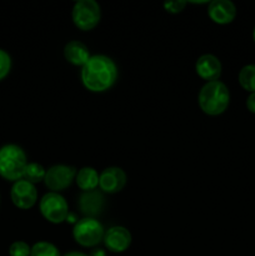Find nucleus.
<instances>
[{"mask_svg": "<svg viewBox=\"0 0 255 256\" xmlns=\"http://www.w3.org/2000/svg\"><path fill=\"white\" fill-rule=\"evenodd\" d=\"M82 82L89 92H104L115 84L118 68L114 60L106 55H92L82 68Z\"/></svg>", "mask_w": 255, "mask_h": 256, "instance_id": "nucleus-1", "label": "nucleus"}, {"mask_svg": "<svg viewBox=\"0 0 255 256\" xmlns=\"http://www.w3.org/2000/svg\"><path fill=\"white\" fill-rule=\"evenodd\" d=\"M198 102L202 112L210 116H218L228 109L230 102V92L224 82H205L200 89Z\"/></svg>", "mask_w": 255, "mask_h": 256, "instance_id": "nucleus-2", "label": "nucleus"}, {"mask_svg": "<svg viewBox=\"0 0 255 256\" xmlns=\"http://www.w3.org/2000/svg\"><path fill=\"white\" fill-rule=\"evenodd\" d=\"M28 165L26 154L15 144H6L0 148V176L9 182L22 179Z\"/></svg>", "mask_w": 255, "mask_h": 256, "instance_id": "nucleus-3", "label": "nucleus"}, {"mask_svg": "<svg viewBox=\"0 0 255 256\" xmlns=\"http://www.w3.org/2000/svg\"><path fill=\"white\" fill-rule=\"evenodd\" d=\"M105 230L102 222L94 218H84L74 225L72 238L84 248H94L104 239Z\"/></svg>", "mask_w": 255, "mask_h": 256, "instance_id": "nucleus-4", "label": "nucleus"}, {"mask_svg": "<svg viewBox=\"0 0 255 256\" xmlns=\"http://www.w3.org/2000/svg\"><path fill=\"white\" fill-rule=\"evenodd\" d=\"M72 18L78 29L82 32L92 30L102 18L100 5L95 0H79L72 6Z\"/></svg>", "mask_w": 255, "mask_h": 256, "instance_id": "nucleus-5", "label": "nucleus"}, {"mask_svg": "<svg viewBox=\"0 0 255 256\" xmlns=\"http://www.w3.org/2000/svg\"><path fill=\"white\" fill-rule=\"evenodd\" d=\"M39 210L45 220L52 224H62L66 222L69 215V205L59 192H48L39 202Z\"/></svg>", "mask_w": 255, "mask_h": 256, "instance_id": "nucleus-6", "label": "nucleus"}, {"mask_svg": "<svg viewBox=\"0 0 255 256\" xmlns=\"http://www.w3.org/2000/svg\"><path fill=\"white\" fill-rule=\"evenodd\" d=\"M76 176V169L70 165H54L45 174L44 184L52 192H59L68 189Z\"/></svg>", "mask_w": 255, "mask_h": 256, "instance_id": "nucleus-7", "label": "nucleus"}, {"mask_svg": "<svg viewBox=\"0 0 255 256\" xmlns=\"http://www.w3.org/2000/svg\"><path fill=\"white\" fill-rule=\"evenodd\" d=\"M10 198L12 204L22 210L32 209L38 200V190L34 184L20 179L12 184L10 190Z\"/></svg>", "mask_w": 255, "mask_h": 256, "instance_id": "nucleus-8", "label": "nucleus"}, {"mask_svg": "<svg viewBox=\"0 0 255 256\" xmlns=\"http://www.w3.org/2000/svg\"><path fill=\"white\" fill-rule=\"evenodd\" d=\"M126 184V174L118 166H110L99 174V188L108 194L122 192Z\"/></svg>", "mask_w": 255, "mask_h": 256, "instance_id": "nucleus-9", "label": "nucleus"}, {"mask_svg": "<svg viewBox=\"0 0 255 256\" xmlns=\"http://www.w3.org/2000/svg\"><path fill=\"white\" fill-rule=\"evenodd\" d=\"M102 242L109 252L119 254L129 249L132 244V234L124 226H112L105 232Z\"/></svg>", "mask_w": 255, "mask_h": 256, "instance_id": "nucleus-10", "label": "nucleus"}, {"mask_svg": "<svg viewBox=\"0 0 255 256\" xmlns=\"http://www.w3.org/2000/svg\"><path fill=\"white\" fill-rule=\"evenodd\" d=\"M222 66L220 60L212 54L202 55L196 60V64H195L196 74L206 82L219 80L220 75H222Z\"/></svg>", "mask_w": 255, "mask_h": 256, "instance_id": "nucleus-11", "label": "nucleus"}, {"mask_svg": "<svg viewBox=\"0 0 255 256\" xmlns=\"http://www.w3.org/2000/svg\"><path fill=\"white\" fill-rule=\"evenodd\" d=\"M208 15L215 24L226 25L236 16V8L230 0H214L209 4Z\"/></svg>", "mask_w": 255, "mask_h": 256, "instance_id": "nucleus-12", "label": "nucleus"}, {"mask_svg": "<svg viewBox=\"0 0 255 256\" xmlns=\"http://www.w3.org/2000/svg\"><path fill=\"white\" fill-rule=\"evenodd\" d=\"M104 206V198L99 192H82L79 200V209L85 218H94L102 212Z\"/></svg>", "mask_w": 255, "mask_h": 256, "instance_id": "nucleus-13", "label": "nucleus"}, {"mask_svg": "<svg viewBox=\"0 0 255 256\" xmlns=\"http://www.w3.org/2000/svg\"><path fill=\"white\" fill-rule=\"evenodd\" d=\"M64 56L68 62L75 66H84L86 64L88 60L90 59L89 49L85 44L78 42V40H72L69 42L64 48Z\"/></svg>", "mask_w": 255, "mask_h": 256, "instance_id": "nucleus-14", "label": "nucleus"}, {"mask_svg": "<svg viewBox=\"0 0 255 256\" xmlns=\"http://www.w3.org/2000/svg\"><path fill=\"white\" fill-rule=\"evenodd\" d=\"M75 182H76L78 188L84 192H94L99 186V172L94 168H82L76 172Z\"/></svg>", "mask_w": 255, "mask_h": 256, "instance_id": "nucleus-15", "label": "nucleus"}, {"mask_svg": "<svg viewBox=\"0 0 255 256\" xmlns=\"http://www.w3.org/2000/svg\"><path fill=\"white\" fill-rule=\"evenodd\" d=\"M239 84L244 90L255 92V64L245 65L239 72Z\"/></svg>", "mask_w": 255, "mask_h": 256, "instance_id": "nucleus-16", "label": "nucleus"}, {"mask_svg": "<svg viewBox=\"0 0 255 256\" xmlns=\"http://www.w3.org/2000/svg\"><path fill=\"white\" fill-rule=\"evenodd\" d=\"M45 174H46V170L42 168V165L38 164V162H28L22 179L35 185L40 182H44Z\"/></svg>", "mask_w": 255, "mask_h": 256, "instance_id": "nucleus-17", "label": "nucleus"}, {"mask_svg": "<svg viewBox=\"0 0 255 256\" xmlns=\"http://www.w3.org/2000/svg\"><path fill=\"white\" fill-rule=\"evenodd\" d=\"M30 256H62L59 249L54 244L48 242H39L32 246Z\"/></svg>", "mask_w": 255, "mask_h": 256, "instance_id": "nucleus-18", "label": "nucleus"}, {"mask_svg": "<svg viewBox=\"0 0 255 256\" xmlns=\"http://www.w3.org/2000/svg\"><path fill=\"white\" fill-rule=\"evenodd\" d=\"M30 254H32V246L25 242H15L9 248L10 256H30Z\"/></svg>", "mask_w": 255, "mask_h": 256, "instance_id": "nucleus-19", "label": "nucleus"}, {"mask_svg": "<svg viewBox=\"0 0 255 256\" xmlns=\"http://www.w3.org/2000/svg\"><path fill=\"white\" fill-rule=\"evenodd\" d=\"M12 69V58L5 50L0 49V80L4 79Z\"/></svg>", "mask_w": 255, "mask_h": 256, "instance_id": "nucleus-20", "label": "nucleus"}, {"mask_svg": "<svg viewBox=\"0 0 255 256\" xmlns=\"http://www.w3.org/2000/svg\"><path fill=\"white\" fill-rule=\"evenodd\" d=\"M186 5L185 2H165L164 8L166 9V12H172V14H176V12H180L184 6Z\"/></svg>", "mask_w": 255, "mask_h": 256, "instance_id": "nucleus-21", "label": "nucleus"}, {"mask_svg": "<svg viewBox=\"0 0 255 256\" xmlns=\"http://www.w3.org/2000/svg\"><path fill=\"white\" fill-rule=\"evenodd\" d=\"M246 108L250 112L255 114V92H250L246 99Z\"/></svg>", "mask_w": 255, "mask_h": 256, "instance_id": "nucleus-22", "label": "nucleus"}, {"mask_svg": "<svg viewBox=\"0 0 255 256\" xmlns=\"http://www.w3.org/2000/svg\"><path fill=\"white\" fill-rule=\"evenodd\" d=\"M89 256H106V252L102 249H94Z\"/></svg>", "mask_w": 255, "mask_h": 256, "instance_id": "nucleus-23", "label": "nucleus"}, {"mask_svg": "<svg viewBox=\"0 0 255 256\" xmlns=\"http://www.w3.org/2000/svg\"><path fill=\"white\" fill-rule=\"evenodd\" d=\"M64 256H89V255L85 254V252H68V254H65Z\"/></svg>", "mask_w": 255, "mask_h": 256, "instance_id": "nucleus-24", "label": "nucleus"}, {"mask_svg": "<svg viewBox=\"0 0 255 256\" xmlns=\"http://www.w3.org/2000/svg\"><path fill=\"white\" fill-rule=\"evenodd\" d=\"M252 39H254L255 42V28H254V32H252Z\"/></svg>", "mask_w": 255, "mask_h": 256, "instance_id": "nucleus-25", "label": "nucleus"}]
</instances>
